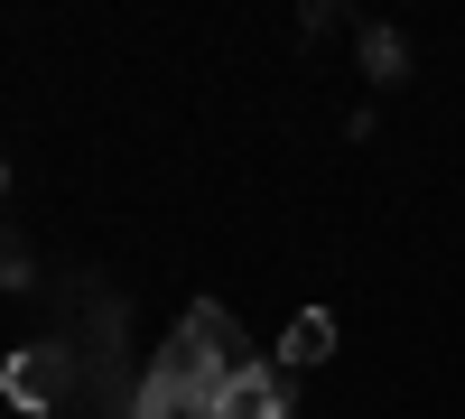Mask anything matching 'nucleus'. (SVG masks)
I'll use <instances>...</instances> for the list:
<instances>
[{
	"label": "nucleus",
	"mask_w": 465,
	"mask_h": 419,
	"mask_svg": "<svg viewBox=\"0 0 465 419\" xmlns=\"http://www.w3.org/2000/svg\"><path fill=\"white\" fill-rule=\"evenodd\" d=\"M186 345H196L205 354V373H214V383H242V373H261V354H252V335L242 326H232V308H223V298H196V308H186Z\"/></svg>",
	"instance_id": "f257e3e1"
},
{
	"label": "nucleus",
	"mask_w": 465,
	"mask_h": 419,
	"mask_svg": "<svg viewBox=\"0 0 465 419\" xmlns=\"http://www.w3.org/2000/svg\"><path fill=\"white\" fill-rule=\"evenodd\" d=\"M326 354H335V317H326V308H298V317L280 326V364L307 373V364H326Z\"/></svg>",
	"instance_id": "20e7f679"
},
{
	"label": "nucleus",
	"mask_w": 465,
	"mask_h": 419,
	"mask_svg": "<svg viewBox=\"0 0 465 419\" xmlns=\"http://www.w3.org/2000/svg\"><path fill=\"white\" fill-rule=\"evenodd\" d=\"M214 419H289V373H242V383H223Z\"/></svg>",
	"instance_id": "7ed1b4c3"
},
{
	"label": "nucleus",
	"mask_w": 465,
	"mask_h": 419,
	"mask_svg": "<svg viewBox=\"0 0 465 419\" xmlns=\"http://www.w3.org/2000/svg\"><path fill=\"white\" fill-rule=\"evenodd\" d=\"M0 280H10V289H19V280H28V252H19V243H10V234H0Z\"/></svg>",
	"instance_id": "423d86ee"
},
{
	"label": "nucleus",
	"mask_w": 465,
	"mask_h": 419,
	"mask_svg": "<svg viewBox=\"0 0 465 419\" xmlns=\"http://www.w3.org/2000/svg\"><path fill=\"white\" fill-rule=\"evenodd\" d=\"M0 383H10V401H19V410H56V392H65V354L19 345L10 364H0Z\"/></svg>",
	"instance_id": "f03ea898"
},
{
	"label": "nucleus",
	"mask_w": 465,
	"mask_h": 419,
	"mask_svg": "<svg viewBox=\"0 0 465 419\" xmlns=\"http://www.w3.org/2000/svg\"><path fill=\"white\" fill-rule=\"evenodd\" d=\"M363 75H372V85H401V75H410V37L401 28H372L363 37Z\"/></svg>",
	"instance_id": "39448f33"
}]
</instances>
